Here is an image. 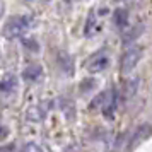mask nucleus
I'll use <instances>...</instances> for the list:
<instances>
[{"instance_id":"nucleus-1","label":"nucleus","mask_w":152,"mask_h":152,"mask_svg":"<svg viewBox=\"0 0 152 152\" xmlns=\"http://www.w3.org/2000/svg\"><path fill=\"white\" fill-rule=\"evenodd\" d=\"M29 28H31V17L29 15H14L5 22V28L2 29V33L5 38L14 39V38L22 36Z\"/></svg>"},{"instance_id":"nucleus-2","label":"nucleus","mask_w":152,"mask_h":152,"mask_svg":"<svg viewBox=\"0 0 152 152\" xmlns=\"http://www.w3.org/2000/svg\"><path fill=\"white\" fill-rule=\"evenodd\" d=\"M140 56H142V48L140 46H132V48L125 50V53L121 55V62H120L121 74H130L132 70L137 67Z\"/></svg>"},{"instance_id":"nucleus-3","label":"nucleus","mask_w":152,"mask_h":152,"mask_svg":"<svg viewBox=\"0 0 152 152\" xmlns=\"http://www.w3.org/2000/svg\"><path fill=\"white\" fill-rule=\"evenodd\" d=\"M56 62H58V67H60V70L63 74H67V75L74 74V60H72V56L67 51H58Z\"/></svg>"},{"instance_id":"nucleus-4","label":"nucleus","mask_w":152,"mask_h":152,"mask_svg":"<svg viewBox=\"0 0 152 152\" xmlns=\"http://www.w3.org/2000/svg\"><path fill=\"white\" fill-rule=\"evenodd\" d=\"M43 74V69L39 63H31L28 65L26 69L22 70V79L26 80V82H36Z\"/></svg>"},{"instance_id":"nucleus-5","label":"nucleus","mask_w":152,"mask_h":152,"mask_svg":"<svg viewBox=\"0 0 152 152\" xmlns=\"http://www.w3.org/2000/svg\"><path fill=\"white\" fill-rule=\"evenodd\" d=\"M138 91V77H133V79H128L125 80L123 84V89H121V97L125 101H130L132 97L137 94Z\"/></svg>"},{"instance_id":"nucleus-6","label":"nucleus","mask_w":152,"mask_h":152,"mask_svg":"<svg viewBox=\"0 0 152 152\" xmlns=\"http://www.w3.org/2000/svg\"><path fill=\"white\" fill-rule=\"evenodd\" d=\"M110 65V60H108V56L106 55H99L96 58H92L87 65V70H89L91 74H99V72H103L106 67Z\"/></svg>"},{"instance_id":"nucleus-7","label":"nucleus","mask_w":152,"mask_h":152,"mask_svg":"<svg viewBox=\"0 0 152 152\" xmlns=\"http://www.w3.org/2000/svg\"><path fill=\"white\" fill-rule=\"evenodd\" d=\"M116 99H118V94H116V91L113 89L108 92V99H106V103H104L103 106V113H104V116H115V111H116Z\"/></svg>"},{"instance_id":"nucleus-8","label":"nucleus","mask_w":152,"mask_h":152,"mask_svg":"<svg viewBox=\"0 0 152 152\" xmlns=\"http://www.w3.org/2000/svg\"><path fill=\"white\" fill-rule=\"evenodd\" d=\"M142 33H144V24H135V26H132V28L125 33V36H123V46L132 45V43L135 41Z\"/></svg>"},{"instance_id":"nucleus-9","label":"nucleus","mask_w":152,"mask_h":152,"mask_svg":"<svg viewBox=\"0 0 152 152\" xmlns=\"http://www.w3.org/2000/svg\"><path fill=\"white\" fill-rule=\"evenodd\" d=\"M113 22H115V26L118 29H121L123 31L125 28H128V10H125V9H116L115 12H113Z\"/></svg>"},{"instance_id":"nucleus-10","label":"nucleus","mask_w":152,"mask_h":152,"mask_svg":"<svg viewBox=\"0 0 152 152\" xmlns=\"http://www.w3.org/2000/svg\"><path fill=\"white\" fill-rule=\"evenodd\" d=\"M15 86H17V80H15V75H12V74H7V75L0 80V91L4 94L12 92L15 89Z\"/></svg>"},{"instance_id":"nucleus-11","label":"nucleus","mask_w":152,"mask_h":152,"mask_svg":"<svg viewBox=\"0 0 152 152\" xmlns=\"http://www.w3.org/2000/svg\"><path fill=\"white\" fill-rule=\"evenodd\" d=\"M106 99H108V92H101V94H97V96L89 103V110L94 111V110H97V108H103L104 103H106Z\"/></svg>"},{"instance_id":"nucleus-12","label":"nucleus","mask_w":152,"mask_h":152,"mask_svg":"<svg viewBox=\"0 0 152 152\" xmlns=\"http://www.w3.org/2000/svg\"><path fill=\"white\" fill-rule=\"evenodd\" d=\"M22 45H24L26 48H29L31 51H38V50H39L38 41H36V39H31V38H24V39H22Z\"/></svg>"},{"instance_id":"nucleus-13","label":"nucleus","mask_w":152,"mask_h":152,"mask_svg":"<svg viewBox=\"0 0 152 152\" xmlns=\"http://www.w3.org/2000/svg\"><path fill=\"white\" fill-rule=\"evenodd\" d=\"M94 26H96V15H94V12H91L87 17V22H86V34H91Z\"/></svg>"},{"instance_id":"nucleus-14","label":"nucleus","mask_w":152,"mask_h":152,"mask_svg":"<svg viewBox=\"0 0 152 152\" xmlns=\"http://www.w3.org/2000/svg\"><path fill=\"white\" fill-rule=\"evenodd\" d=\"M21 152H43V149L38 144H34V142H28V144L22 147Z\"/></svg>"},{"instance_id":"nucleus-15","label":"nucleus","mask_w":152,"mask_h":152,"mask_svg":"<svg viewBox=\"0 0 152 152\" xmlns=\"http://www.w3.org/2000/svg\"><path fill=\"white\" fill-rule=\"evenodd\" d=\"M96 87V82H94V79H86L82 84H80V91L86 92V91H91Z\"/></svg>"},{"instance_id":"nucleus-16","label":"nucleus","mask_w":152,"mask_h":152,"mask_svg":"<svg viewBox=\"0 0 152 152\" xmlns=\"http://www.w3.org/2000/svg\"><path fill=\"white\" fill-rule=\"evenodd\" d=\"M28 116H29V120H33V121H39V120H41V115H39V111H38L36 106L28 111Z\"/></svg>"},{"instance_id":"nucleus-17","label":"nucleus","mask_w":152,"mask_h":152,"mask_svg":"<svg viewBox=\"0 0 152 152\" xmlns=\"http://www.w3.org/2000/svg\"><path fill=\"white\" fill-rule=\"evenodd\" d=\"M7 135H9V130L4 126V125H0V142H2V140H5Z\"/></svg>"},{"instance_id":"nucleus-18","label":"nucleus","mask_w":152,"mask_h":152,"mask_svg":"<svg viewBox=\"0 0 152 152\" xmlns=\"http://www.w3.org/2000/svg\"><path fill=\"white\" fill-rule=\"evenodd\" d=\"M4 10H5V5H4V2L0 0V17H2V14H4Z\"/></svg>"}]
</instances>
